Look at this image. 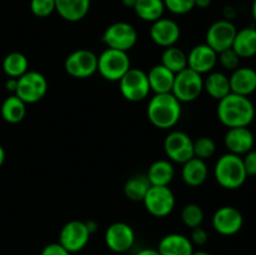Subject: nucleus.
<instances>
[{"label":"nucleus","mask_w":256,"mask_h":255,"mask_svg":"<svg viewBox=\"0 0 256 255\" xmlns=\"http://www.w3.org/2000/svg\"><path fill=\"white\" fill-rule=\"evenodd\" d=\"M216 114L220 122L230 128L249 126L255 119V105L249 96L230 92L226 96L219 100Z\"/></svg>","instance_id":"nucleus-1"},{"label":"nucleus","mask_w":256,"mask_h":255,"mask_svg":"<svg viewBox=\"0 0 256 255\" xmlns=\"http://www.w3.org/2000/svg\"><path fill=\"white\" fill-rule=\"evenodd\" d=\"M182 102L172 94H155L148 102V119L158 129H172L182 118Z\"/></svg>","instance_id":"nucleus-2"},{"label":"nucleus","mask_w":256,"mask_h":255,"mask_svg":"<svg viewBox=\"0 0 256 255\" xmlns=\"http://www.w3.org/2000/svg\"><path fill=\"white\" fill-rule=\"evenodd\" d=\"M214 176L218 184L228 190H236L245 184L248 174L245 172L242 156L226 152L215 162Z\"/></svg>","instance_id":"nucleus-3"},{"label":"nucleus","mask_w":256,"mask_h":255,"mask_svg":"<svg viewBox=\"0 0 256 255\" xmlns=\"http://www.w3.org/2000/svg\"><path fill=\"white\" fill-rule=\"evenodd\" d=\"M130 69L132 62L126 52L106 48L98 56V72L108 82H119Z\"/></svg>","instance_id":"nucleus-4"},{"label":"nucleus","mask_w":256,"mask_h":255,"mask_svg":"<svg viewBox=\"0 0 256 255\" xmlns=\"http://www.w3.org/2000/svg\"><path fill=\"white\" fill-rule=\"evenodd\" d=\"M202 90H204V79L199 72L186 68L182 72L175 74L172 94L180 102H195L200 96Z\"/></svg>","instance_id":"nucleus-5"},{"label":"nucleus","mask_w":256,"mask_h":255,"mask_svg":"<svg viewBox=\"0 0 256 255\" xmlns=\"http://www.w3.org/2000/svg\"><path fill=\"white\" fill-rule=\"evenodd\" d=\"M118 82H119L122 98L126 99L128 102H142L152 92L149 80H148V74L144 70L138 69V68H132Z\"/></svg>","instance_id":"nucleus-6"},{"label":"nucleus","mask_w":256,"mask_h":255,"mask_svg":"<svg viewBox=\"0 0 256 255\" xmlns=\"http://www.w3.org/2000/svg\"><path fill=\"white\" fill-rule=\"evenodd\" d=\"M48 92V80L42 72L28 70L18 79L15 95L25 104H35L40 102Z\"/></svg>","instance_id":"nucleus-7"},{"label":"nucleus","mask_w":256,"mask_h":255,"mask_svg":"<svg viewBox=\"0 0 256 255\" xmlns=\"http://www.w3.org/2000/svg\"><path fill=\"white\" fill-rule=\"evenodd\" d=\"M102 40L110 49L128 52L136 45L138 32L129 22H118L106 28Z\"/></svg>","instance_id":"nucleus-8"},{"label":"nucleus","mask_w":256,"mask_h":255,"mask_svg":"<svg viewBox=\"0 0 256 255\" xmlns=\"http://www.w3.org/2000/svg\"><path fill=\"white\" fill-rule=\"evenodd\" d=\"M142 202L150 215L155 218H165L172 212L176 200L169 186L152 185L142 199Z\"/></svg>","instance_id":"nucleus-9"},{"label":"nucleus","mask_w":256,"mask_h":255,"mask_svg":"<svg viewBox=\"0 0 256 255\" xmlns=\"http://www.w3.org/2000/svg\"><path fill=\"white\" fill-rule=\"evenodd\" d=\"M65 72L75 79H88L98 72V55L88 49H78L68 55Z\"/></svg>","instance_id":"nucleus-10"},{"label":"nucleus","mask_w":256,"mask_h":255,"mask_svg":"<svg viewBox=\"0 0 256 255\" xmlns=\"http://www.w3.org/2000/svg\"><path fill=\"white\" fill-rule=\"evenodd\" d=\"M164 152L170 162L182 165L194 158V140L180 130L170 132L164 140Z\"/></svg>","instance_id":"nucleus-11"},{"label":"nucleus","mask_w":256,"mask_h":255,"mask_svg":"<svg viewBox=\"0 0 256 255\" xmlns=\"http://www.w3.org/2000/svg\"><path fill=\"white\" fill-rule=\"evenodd\" d=\"M90 232L88 230L85 222L82 220H70L59 232V244L62 245L70 254L82 252L89 242Z\"/></svg>","instance_id":"nucleus-12"},{"label":"nucleus","mask_w":256,"mask_h":255,"mask_svg":"<svg viewBox=\"0 0 256 255\" xmlns=\"http://www.w3.org/2000/svg\"><path fill=\"white\" fill-rule=\"evenodd\" d=\"M236 32L238 29L232 20H218V22H212L208 29L205 44L209 45L212 49H214L219 54V52L230 49L232 46Z\"/></svg>","instance_id":"nucleus-13"},{"label":"nucleus","mask_w":256,"mask_h":255,"mask_svg":"<svg viewBox=\"0 0 256 255\" xmlns=\"http://www.w3.org/2000/svg\"><path fill=\"white\" fill-rule=\"evenodd\" d=\"M104 240L106 246L112 252L122 254L126 252L134 246L135 244V232L129 224L124 222H116L109 225L104 235Z\"/></svg>","instance_id":"nucleus-14"},{"label":"nucleus","mask_w":256,"mask_h":255,"mask_svg":"<svg viewBox=\"0 0 256 255\" xmlns=\"http://www.w3.org/2000/svg\"><path fill=\"white\" fill-rule=\"evenodd\" d=\"M212 228L222 236H232L238 234L244 225V218L239 209L230 205L219 208L212 219Z\"/></svg>","instance_id":"nucleus-15"},{"label":"nucleus","mask_w":256,"mask_h":255,"mask_svg":"<svg viewBox=\"0 0 256 255\" xmlns=\"http://www.w3.org/2000/svg\"><path fill=\"white\" fill-rule=\"evenodd\" d=\"M150 39L162 48L174 46L180 39L182 30L175 20L169 18H160L152 22L150 26Z\"/></svg>","instance_id":"nucleus-16"},{"label":"nucleus","mask_w":256,"mask_h":255,"mask_svg":"<svg viewBox=\"0 0 256 255\" xmlns=\"http://www.w3.org/2000/svg\"><path fill=\"white\" fill-rule=\"evenodd\" d=\"M188 55V68L200 75L209 74L218 64V52L208 44L195 45Z\"/></svg>","instance_id":"nucleus-17"},{"label":"nucleus","mask_w":256,"mask_h":255,"mask_svg":"<svg viewBox=\"0 0 256 255\" xmlns=\"http://www.w3.org/2000/svg\"><path fill=\"white\" fill-rule=\"evenodd\" d=\"M224 144L229 152L242 156L254 149L255 136L249 126L230 128L224 136Z\"/></svg>","instance_id":"nucleus-18"},{"label":"nucleus","mask_w":256,"mask_h":255,"mask_svg":"<svg viewBox=\"0 0 256 255\" xmlns=\"http://www.w3.org/2000/svg\"><path fill=\"white\" fill-rule=\"evenodd\" d=\"M156 250L160 255H192L194 245L186 235L172 232L162 238Z\"/></svg>","instance_id":"nucleus-19"},{"label":"nucleus","mask_w":256,"mask_h":255,"mask_svg":"<svg viewBox=\"0 0 256 255\" xmlns=\"http://www.w3.org/2000/svg\"><path fill=\"white\" fill-rule=\"evenodd\" d=\"M230 89L234 94L250 96L256 92V70L249 66H239L229 76Z\"/></svg>","instance_id":"nucleus-20"},{"label":"nucleus","mask_w":256,"mask_h":255,"mask_svg":"<svg viewBox=\"0 0 256 255\" xmlns=\"http://www.w3.org/2000/svg\"><path fill=\"white\" fill-rule=\"evenodd\" d=\"M90 4L92 0H55V12L66 22H76L86 16Z\"/></svg>","instance_id":"nucleus-21"},{"label":"nucleus","mask_w":256,"mask_h":255,"mask_svg":"<svg viewBox=\"0 0 256 255\" xmlns=\"http://www.w3.org/2000/svg\"><path fill=\"white\" fill-rule=\"evenodd\" d=\"M208 175H209V169L205 160L194 156L182 164V179L189 186L196 188L202 185L206 182Z\"/></svg>","instance_id":"nucleus-22"},{"label":"nucleus","mask_w":256,"mask_h":255,"mask_svg":"<svg viewBox=\"0 0 256 255\" xmlns=\"http://www.w3.org/2000/svg\"><path fill=\"white\" fill-rule=\"evenodd\" d=\"M146 74L152 92H154L155 94L172 92L175 79V74L172 70L165 68L162 64H158L154 65Z\"/></svg>","instance_id":"nucleus-23"},{"label":"nucleus","mask_w":256,"mask_h":255,"mask_svg":"<svg viewBox=\"0 0 256 255\" xmlns=\"http://www.w3.org/2000/svg\"><path fill=\"white\" fill-rule=\"evenodd\" d=\"M145 175H146L150 185L169 186L175 176V168L169 159H160L150 165Z\"/></svg>","instance_id":"nucleus-24"},{"label":"nucleus","mask_w":256,"mask_h":255,"mask_svg":"<svg viewBox=\"0 0 256 255\" xmlns=\"http://www.w3.org/2000/svg\"><path fill=\"white\" fill-rule=\"evenodd\" d=\"M232 49L242 59L252 58L256 55V28L248 26L238 30L235 35Z\"/></svg>","instance_id":"nucleus-25"},{"label":"nucleus","mask_w":256,"mask_h":255,"mask_svg":"<svg viewBox=\"0 0 256 255\" xmlns=\"http://www.w3.org/2000/svg\"><path fill=\"white\" fill-rule=\"evenodd\" d=\"M204 90L210 98L219 102L232 92L229 76L222 72H209L204 79Z\"/></svg>","instance_id":"nucleus-26"},{"label":"nucleus","mask_w":256,"mask_h":255,"mask_svg":"<svg viewBox=\"0 0 256 255\" xmlns=\"http://www.w3.org/2000/svg\"><path fill=\"white\" fill-rule=\"evenodd\" d=\"M2 119L9 124H18L22 122L26 115V104L15 94H12L2 102Z\"/></svg>","instance_id":"nucleus-27"},{"label":"nucleus","mask_w":256,"mask_h":255,"mask_svg":"<svg viewBox=\"0 0 256 255\" xmlns=\"http://www.w3.org/2000/svg\"><path fill=\"white\" fill-rule=\"evenodd\" d=\"M134 12L142 22H154L162 18L165 5L162 0H136Z\"/></svg>","instance_id":"nucleus-28"},{"label":"nucleus","mask_w":256,"mask_h":255,"mask_svg":"<svg viewBox=\"0 0 256 255\" xmlns=\"http://www.w3.org/2000/svg\"><path fill=\"white\" fill-rule=\"evenodd\" d=\"M2 70L9 78L19 79L29 70V60L22 52H12L2 60Z\"/></svg>","instance_id":"nucleus-29"},{"label":"nucleus","mask_w":256,"mask_h":255,"mask_svg":"<svg viewBox=\"0 0 256 255\" xmlns=\"http://www.w3.org/2000/svg\"><path fill=\"white\" fill-rule=\"evenodd\" d=\"M169 70H172L174 74L182 72L188 68V55L185 54L184 50L178 46L165 48L162 54V62Z\"/></svg>","instance_id":"nucleus-30"},{"label":"nucleus","mask_w":256,"mask_h":255,"mask_svg":"<svg viewBox=\"0 0 256 255\" xmlns=\"http://www.w3.org/2000/svg\"><path fill=\"white\" fill-rule=\"evenodd\" d=\"M150 186L146 175H135L125 182L124 195L132 202H142Z\"/></svg>","instance_id":"nucleus-31"},{"label":"nucleus","mask_w":256,"mask_h":255,"mask_svg":"<svg viewBox=\"0 0 256 255\" xmlns=\"http://www.w3.org/2000/svg\"><path fill=\"white\" fill-rule=\"evenodd\" d=\"M180 216H182L185 226L190 228V229L202 226V222H204V212H202V206L198 204H192V202L182 208Z\"/></svg>","instance_id":"nucleus-32"},{"label":"nucleus","mask_w":256,"mask_h":255,"mask_svg":"<svg viewBox=\"0 0 256 255\" xmlns=\"http://www.w3.org/2000/svg\"><path fill=\"white\" fill-rule=\"evenodd\" d=\"M216 152V144L210 136H200L194 142V156L202 160L210 159Z\"/></svg>","instance_id":"nucleus-33"},{"label":"nucleus","mask_w":256,"mask_h":255,"mask_svg":"<svg viewBox=\"0 0 256 255\" xmlns=\"http://www.w3.org/2000/svg\"><path fill=\"white\" fill-rule=\"evenodd\" d=\"M165 9L175 15H185L195 8V0H162Z\"/></svg>","instance_id":"nucleus-34"},{"label":"nucleus","mask_w":256,"mask_h":255,"mask_svg":"<svg viewBox=\"0 0 256 255\" xmlns=\"http://www.w3.org/2000/svg\"><path fill=\"white\" fill-rule=\"evenodd\" d=\"M30 10L38 18H48L55 12V0H30Z\"/></svg>","instance_id":"nucleus-35"},{"label":"nucleus","mask_w":256,"mask_h":255,"mask_svg":"<svg viewBox=\"0 0 256 255\" xmlns=\"http://www.w3.org/2000/svg\"><path fill=\"white\" fill-rule=\"evenodd\" d=\"M240 59L242 58L234 52L232 48L224 50V52L218 54V62H219V64L225 70H230V72H234L235 69H238L240 66Z\"/></svg>","instance_id":"nucleus-36"},{"label":"nucleus","mask_w":256,"mask_h":255,"mask_svg":"<svg viewBox=\"0 0 256 255\" xmlns=\"http://www.w3.org/2000/svg\"><path fill=\"white\" fill-rule=\"evenodd\" d=\"M242 162L248 176H256V150L252 149L246 152L242 158Z\"/></svg>","instance_id":"nucleus-37"},{"label":"nucleus","mask_w":256,"mask_h":255,"mask_svg":"<svg viewBox=\"0 0 256 255\" xmlns=\"http://www.w3.org/2000/svg\"><path fill=\"white\" fill-rule=\"evenodd\" d=\"M209 235L208 232L202 226H198L192 229V235H190V240H192V245H198V246H202L208 242Z\"/></svg>","instance_id":"nucleus-38"},{"label":"nucleus","mask_w":256,"mask_h":255,"mask_svg":"<svg viewBox=\"0 0 256 255\" xmlns=\"http://www.w3.org/2000/svg\"><path fill=\"white\" fill-rule=\"evenodd\" d=\"M40 255H72L59 242H50L45 245L44 249L42 250Z\"/></svg>","instance_id":"nucleus-39"},{"label":"nucleus","mask_w":256,"mask_h":255,"mask_svg":"<svg viewBox=\"0 0 256 255\" xmlns=\"http://www.w3.org/2000/svg\"><path fill=\"white\" fill-rule=\"evenodd\" d=\"M5 88H6L8 92L15 94L18 88V79H15V78H9V79L6 80V82H5Z\"/></svg>","instance_id":"nucleus-40"},{"label":"nucleus","mask_w":256,"mask_h":255,"mask_svg":"<svg viewBox=\"0 0 256 255\" xmlns=\"http://www.w3.org/2000/svg\"><path fill=\"white\" fill-rule=\"evenodd\" d=\"M135 255H160L159 252L154 248H145V249H140L139 252H135Z\"/></svg>","instance_id":"nucleus-41"},{"label":"nucleus","mask_w":256,"mask_h":255,"mask_svg":"<svg viewBox=\"0 0 256 255\" xmlns=\"http://www.w3.org/2000/svg\"><path fill=\"white\" fill-rule=\"evenodd\" d=\"M85 224H86L88 230H89L90 234L92 235L94 234V232L98 230V228H99V225H98V222H95V220H86V222H85Z\"/></svg>","instance_id":"nucleus-42"},{"label":"nucleus","mask_w":256,"mask_h":255,"mask_svg":"<svg viewBox=\"0 0 256 255\" xmlns=\"http://www.w3.org/2000/svg\"><path fill=\"white\" fill-rule=\"evenodd\" d=\"M212 4V0H195V8L199 9H206Z\"/></svg>","instance_id":"nucleus-43"},{"label":"nucleus","mask_w":256,"mask_h":255,"mask_svg":"<svg viewBox=\"0 0 256 255\" xmlns=\"http://www.w3.org/2000/svg\"><path fill=\"white\" fill-rule=\"evenodd\" d=\"M122 5H124L125 8H129V9H134L136 0H122Z\"/></svg>","instance_id":"nucleus-44"},{"label":"nucleus","mask_w":256,"mask_h":255,"mask_svg":"<svg viewBox=\"0 0 256 255\" xmlns=\"http://www.w3.org/2000/svg\"><path fill=\"white\" fill-rule=\"evenodd\" d=\"M4 162H5V150L4 148L0 145V168H2V165L4 164Z\"/></svg>","instance_id":"nucleus-45"},{"label":"nucleus","mask_w":256,"mask_h":255,"mask_svg":"<svg viewBox=\"0 0 256 255\" xmlns=\"http://www.w3.org/2000/svg\"><path fill=\"white\" fill-rule=\"evenodd\" d=\"M192 255H212L210 254V252H205V250H198V252H192Z\"/></svg>","instance_id":"nucleus-46"},{"label":"nucleus","mask_w":256,"mask_h":255,"mask_svg":"<svg viewBox=\"0 0 256 255\" xmlns=\"http://www.w3.org/2000/svg\"><path fill=\"white\" fill-rule=\"evenodd\" d=\"M252 18H254V20H255V22H256V0H254V2H252Z\"/></svg>","instance_id":"nucleus-47"}]
</instances>
